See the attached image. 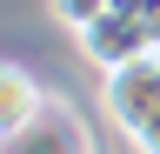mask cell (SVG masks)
Masks as SVG:
<instances>
[{
  "mask_svg": "<svg viewBox=\"0 0 160 154\" xmlns=\"http://www.w3.org/2000/svg\"><path fill=\"white\" fill-rule=\"evenodd\" d=\"M100 101H107V114H113V127H140L147 114L160 107V54H140V61H127V67H113V74H100Z\"/></svg>",
  "mask_w": 160,
  "mask_h": 154,
  "instance_id": "cell-1",
  "label": "cell"
},
{
  "mask_svg": "<svg viewBox=\"0 0 160 154\" xmlns=\"http://www.w3.org/2000/svg\"><path fill=\"white\" fill-rule=\"evenodd\" d=\"M7 154H93L87 147V127L67 114V101H47L40 107V121L33 127H20V134H7Z\"/></svg>",
  "mask_w": 160,
  "mask_h": 154,
  "instance_id": "cell-2",
  "label": "cell"
},
{
  "mask_svg": "<svg viewBox=\"0 0 160 154\" xmlns=\"http://www.w3.org/2000/svg\"><path fill=\"white\" fill-rule=\"evenodd\" d=\"M40 107H47V94H40V81H33L27 67H7V74H0V134L33 127Z\"/></svg>",
  "mask_w": 160,
  "mask_h": 154,
  "instance_id": "cell-3",
  "label": "cell"
},
{
  "mask_svg": "<svg viewBox=\"0 0 160 154\" xmlns=\"http://www.w3.org/2000/svg\"><path fill=\"white\" fill-rule=\"evenodd\" d=\"M107 7H113V0H47V13H53L60 27H73V34H80V27H93Z\"/></svg>",
  "mask_w": 160,
  "mask_h": 154,
  "instance_id": "cell-4",
  "label": "cell"
},
{
  "mask_svg": "<svg viewBox=\"0 0 160 154\" xmlns=\"http://www.w3.org/2000/svg\"><path fill=\"white\" fill-rule=\"evenodd\" d=\"M133 147H140V154H160V107H153L147 121L133 127Z\"/></svg>",
  "mask_w": 160,
  "mask_h": 154,
  "instance_id": "cell-5",
  "label": "cell"
}]
</instances>
